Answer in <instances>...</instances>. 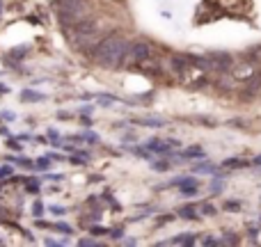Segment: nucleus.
<instances>
[{
	"mask_svg": "<svg viewBox=\"0 0 261 247\" xmlns=\"http://www.w3.org/2000/svg\"><path fill=\"white\" fill-rule=\"evenodd\" d=\"M204 245H216V238H204Z\"/></svg>",
	"mask_w": 261,
	"mask_h": 247,
	"instance_id": "bb28decb",
	"label": "nucleus"
},
{
	"mask_svg": "<svg viewBox=\"0 0 261 247\" xmlns=\"http://www.w3.org/2000/svg\"><path fill=\"white\" fill-rule=\"evenodd\" d=\"M167 167H170V162H153V170H158V172H165Z\"/></svg>",
	"mask_w": 261,
	"mask_h": 247,
	"instance_id": "4468645a",
	"label": "nucleus"
},
{
	"mask_svg": "<svg viewBox=\"0 0 261 247\" xmlns=\"http://www.w3.org/2000/svg\"><path fill=\"white\" fill-rule=\"evenodd\" d=\"M9 174H12V167L0 165V176H9Z\"/></svg>",
	"mask_w": 261,
	"mask_h": 247,
	"instance_id": "f3484780",
	"label": "nucleus"
},
{
	"mask_svg": "<svg viewBox=\"0 0 261 247\" xmlns=\"http://www.w3.org/2000/svg\"><path fill=\"white\" fill-rule=\"evenodd\" d=\"M3 117L5 119H14V113H9V110H7V113H3Z\"/></svg>",
	"mask_w": 261,
	"mask_h": 247,
	"instance_id": "cd10ccee",
	"label": "nucleus"
},
{
	"mask_svg": "<svg viewBox=\"0 0 261 247\" xmlns=\"http://www.w3.org/2000/svg\"><path fill=\"white\" fill-rule=\"evenodd\" d=\"M50 211H53V213H58V215H62V213H64V208H62V206H50Z\"/></svg>",
	"mask_w": 261,
	"mask_h": 247,
	"instance_id": "5701e85b",
	"label": "nucleus"
},
{
	"mask_svg": "<svg viewBox=\"0 0 261 247\" xmlns=\"http://www.w3.org/2000/svg\"><path fill=\"white\" fill-rule=\"evenodd\" d=\"M202 213H204V215H213V213H216V208H213L211 204H204V206H202Z\"/></svg>",
	"mask_w": 261,
	"mask_h": 247,
	"instance_id": "ddd939ff",
	"label": "nucleus"
},
{
	"mask_svg": "<svg viewBox=\"0 0 261 247\" xmlns=\"http://www.w3.org/2000/svg\"><path fill=\"white\" fill-rule=\"evenodd\" d=\"M85 18V3L83 0H60V21L64 25H76Z\"/></svg>",
	"mask_w": 261,
	"mask_h": 247,
	"instance_id": "f03ea898",
	"label": "nucleus"
},
{
	"mask_svg": "<svg viewBox=\"0 0 261 247\" xmlns=\"http://www.w3.org/2000/svg\"><path fill=\"white\" fill-rule=\"evenodd\" d=\"M0 92H7V87H5V85H0Z\"/></svg>",
	"mask_w": 261,
	"mask_h": 247,
	"instance_id": "c756f323",
	"label": "nucleus"
},
{
	"mask_svg": "<svg viewBox=\"0 0 261 247\" xmlns=\"http://www.w3.org/2000/svg\"><path fill=\"white\" fill-rule=\"evenodd\" d=\"M35 213H37V215H41V204H39V202L35 204Z\"/></svg>",
	"mask_w": 261,
	"mask_h": 247,
	"instance_id": "a878e982",
	"label": "nucleus"
},
{
	"mask_svg": "<svg viewBox=\"0 0 261 247\" xmlns=\"http://www.w3.org/2000/svg\"><path fill=\"white\" fill-rule=\"evenodd\" d=\"M48 160H50V158H48V156L39 158V160H37V167H39V170H46V167H48Z\"/></svg>",
	"mask_w": 261,
	"mask_h": 247,
	"instance_id": "9d476101",
	"label": "nucleus"
},
{
	"mask_svg": "<svg viewBox=\"0 0 261 247\" xmlns=\"http://www.w3.org/2000/svg\"><path fill=\"white\" fill-rule=\"evenodd\" d=\"M184 156L186 158H199V156H204V153H202V149H199V147H190L188 151L184 153Z\"/></svg>",
	"mask_w": 261,
	"mask_h": 247,
	"instance_id": "6e6552de",
	"label": "nucleus"
},
{
	"mask_svg": "<svg viewBox=\"0 0 261 247\" xmlns=\"http://www.w3.org/2000/svg\"><path fill=\"white\" fill-rule=\"evenodd\" d=\"M126 50H128L126 39H122L119 35H110V37H106L101 44H96L94 55H96V60H99V64L115 69V67H119V64L124 62Z\"/></svg>",
	"mask_w": 261,
	"mask_h": 247,
	"instance_id": "f257e3e1",
	"label": "nucleus"
},
{
	"mask_svg": "<svg viewBox=\"0 0 261 247\" xmlns=\"http://www.w3.org/2000/svg\"><path fill=\"white\" fill-rule=\"evenodd\" d=\"M147 147L151 149V151H156V153H170V142H163V140H158V138L149 140Z\"/></svg>",
	"mask_w": 261,
	"mask_h": 247,
	"instance_id": "20e7f679",
	"label": "nucleus"
},
{
	"mask_svg": "<svg viewBox=\"0 0 261 247\" xmlns=\"http://www.w3.org/2000/svg\"><path fill=\"white\" fill-rule=\"evenodd\" d=\"M254 162H257V165H261V156H259V158H254Z\"/></svg>",
	"mask_w": 261,
	"mask_h": 247,
	"instance_id": "c85d7f7f",
	"label": "nucleus"
},
{
	"mask_svg": "<svg viewBox=\"0 0 261 247\" xmlns=\"http://www.w3.org/2000/svg\"><path fill=\"white\" fill-rule=\"evenodd\" d=\"M195 172H213V165H206V162H202V165L195 167Z\"/></svg>",
	"mask_w": 261,
	"mask_h": 247,
	"instance_id": "f8f14e48",
	"label": "nucleus"
},
{
	"mask_svg": "<svg viewBox=\"0 0 261 247\" xmlns=\"http://www.w3.org/2000/svg\"><path fill=\"white\" fill-rule=\"evenodd\" d=\"M110 236H113V238H122V236H124V231H122V229H115Z\"/></svg>",
	"mask_w": 261,
	"mask_h": 247,
	"instance_id": "4be33fe9",
	"label": "nucleus"
},
{
	"mask_svg": "<svg viewBox=\"0 0 261 247\" xmlns=\"http://www.w3.org/2000/svg\"><path fill=\"white\" fill-rule=\"evenodd\" d=\"M92 231H94V236H103V234H108V231H103V229H101V227H94V229H92Z\"/></svg>",
	"mask_w": 261,
	"mask_h": 247,
	"instance_id": "412c9836",
	"label": "nucleus"
},
{
	"mask_svg": "<svg viewBox=\"0 0 261 247\" xmlns=\"http://www.w3.org/2000/svg\"><path fill=\"white\" fill-rule=\"evenodd\" d=\"M83 140H87V142H99V135H94V133H85V135H83Z\"/></svg>",
	"mask_w": 261,
	"mask_h": 247,
	"instance_id": "2eb2a0df",
	"label": "nucleus"
},
{
	"mask_svg": "<svg viewBox=\"0 0 261 247\" xmlns=\"http://www.w3.org/2000/svg\"><path fill=\"white\" fill-rule=\"evenodd\" d=\"M78 245H81V247H92V245H96V243H94V240H92V238H83Z\"/></svg>",
	"mask_w": 261,
	"mask_h": 247,
	"instance_id": "dca6fc26",
	"label": "nucleus"
},
{
	"mask_svg": "<svg viewBox=\"0 0 261 247\" xmlns=\"http://www.w3.org/2000/svg\"><path fill=\"white\" fill-rule=\"evenodd\" d=\"M44 179H48V181H62L64 176L62 174H48V176H44Z\"/></svg>",
	"mask_w": 261,
	"mask_h": 247,
	"instance_id": "a211bd4d",
	"label": "nucleus"
},
{
	"mask_svg": "<svg viewBox=\"0 0 261 247\" xmlns=\"http://www.w3.org/2000/svg\"><path fill=\"white\" fill-rule=\"evenodd\" d=\"M227 208H229V211H234V208H239V204H236V202H229V204H227Z\"/></svg>",
	"mask_w": 261,
	"mask_h": 247,
	"instance_id": "393cba45",
	"label": "nucleus"
},
{
	"mask_svg": "<svg viewBox=\"0 0 261 247\" xmlns=\"http://www.w3.org/2000/svg\"><path fill=\"white\" fill-rule=\"evenodd\" d=\"M7 147H9V149H14V151H18V149H21V144H18V142H14V140H9V142H7Z\"/></svg>",
	"mask_w": 261,
	"mask_h": 247,
	"instance_id": "6ab92c4d",
	"label": "nucleus"
},
{
	"mask_svg": "<svg viewBox=\"0 0 261 247\" xmlns=\"http://www.w3.org/2000/svg\"><path fill=\"white\" fill-rule=\"evenodd\" d=\"M21 99H23V101H44L46 96H44V94H39V92H32V90H23Z\"/></svg>",
	"mask_w": 261,
	"mask_h": 247,
	"instance_id": "423d86ee",
	"label": "nucleus"
},
{
	"mask_svg": "<svg viewBox=\"0 0 261 247\" xmlns=\"http://www.w3.org/2000/svg\"><path fill=\"white\" fill-rule=\"evenodd\" d=\"M225 165H227V167H245L248 162H245V160H239V158H229Z\"/></svg>",
	"mask_w": 261,
	"mask_h": 247,
	"instance_id": "1a4fd4ad",
	"label": "nucleus"
},
{
	"mask_svg": "<svg viewBox=\"0 0 261 247\" xmlns=\"http://www.w3.org/2000/svg\"><path fill=\"white\" fill-rule=\"evenodd\" d=\"M140 124H142V126H151V128H163V126H165V119H163V117H142V119H140Z\"/></svg>",
	"mask_w": 261,
	"mask_h": 247,
	"instance_id": "39448f33",
	"label": "nucleus"
},
{
	"mask_svg": "<svg viewBox=\"0 0 261 247\" xmlns=\"http://www.w3.org/2000/svg\"><path fill=\"white\" fill-rule=\"evenodd\" d=\"M55 229L64 231V234H71V227H69V225H64V222H58V225H55Z\"/></svg>",
	"mask_w": 261,
	"mask_h": 247,
	"instance_id": "9b49d317",
	"label": "nucleus"
},
{
	"mask_svg": "<svg viewBox=\"0 0 261 247\" xmlns=\"http://www.w3.org/2000/svg\"><path fill=\"white\" fill-rule=\"evenodd\" d=\"M179 215L186 217V220H195V217H197V208L186 206V208H181V211H179Z\"/></svg>",
	"mask_w": 261,
	"mask_h": 247,
	"instance_id": "0eeeda50",
	"label": "nucleus"
},
{
	"mask_svg": "<svg viewBox=\"0 0 261 247\" xmlns=\"http://www.w3.org/2000/svg\"><path fill=\"white\" fill-rule=\"evenodd\" d=\"M0 9H3V3H0Z\"/></svg>",
	"mask_w": 261,
	"mask_h": 247,
	"instance_id": "7c9ffc66",
	"label": "nucleus"
},
{
	"mask_svg": "<svg viewBox=\"0 0 261 247\" xmlns=\"http://www.w3.org/2000/svg\"><path fill=\"white\" fill-rule=\"evenodd\" d=\"M149 55H151V46H149L147 41H135V44L128 46L126 58H124V64H126V67H133V64L144 62Z\"/></svg>",
	"mask_w": 261,
	"mask_h": 247,
	"instance_id": "7ed1b4c3",
	"label": "nucleus"
},
{
	"mask_svg": "<svg viewBox=\"0 0 261 247\" xmlns=\"http://www.w3.org/2000/svg\"><path fill=\"white\" fill-rule=\"evenodd\" d=\"M211 190H213V193H220V190H222V183H213Z\"/></svg>",
	"mask_w": 261,
	"mask_h": 247,
	"instance_id": "b1692460",
	"label": "nucleus"
},
{
	"mask_svg": "<svg viewBox=\"0 0 261 247\" xmlns=\"http://www.w3.org/2000/svg\"><path fill=\"white\" fill-rule=\"evenodd\" d=\"M92 110H94V105H83V108H81V113H83V115H90Z\"/></svg>",
	"mask_w": 261,
	"mask_h": 247,
	"instance_id": "aec40b11",
	"label": "nucleus"
}]
</instances>
